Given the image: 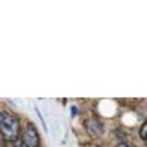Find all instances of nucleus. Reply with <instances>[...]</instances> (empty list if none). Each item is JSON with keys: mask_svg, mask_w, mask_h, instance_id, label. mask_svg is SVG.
I'll use <instances>...</instances> for the list:
<instances>
[{"mask_svg": "<svg viewBox=\"0 0 147 147\" xmlns=\"http://www.w3.org/2000/svg\"><path fill=\"white\" fill-rule=\"evenodd\" d=\"M0 136L4 142H15L20 138V121L18 116L9 110H0Z\"/></svg>", "mask_w": 147, "mask_h": 147, "instance_id": "1", "label": "nucleus"}, {"mask_svg": "<svg viewBox=\"0 0 147 147\" xmlns=\"http://www.w3.org/2000/svg\"><path fill=\"white\" fill-rule=\"evenodd\" d=\"M20 140L24 147H40V136H39V131L33 123H26L24 129L20 131Z\"/></svg>", "mask_w": 147, "mask_h": 147, "instance_id": "2", "label": "nucleus"}, {"mask_svg": "<svg viewBox=\"0 0 147 147\" xmlns=\"http://www.w3.org/2000/svg\"><path fill=\"white\" fill-rule=\"evenodd\" d=\"M76 114H77V107H72V118L76 116Z\"/></svg>", "mask_w": 147, "mask_h": 147, "instance_id": "6", "label": "nucleus"}, {"mask_svg": "<svg viewBox=\"0 0 147 147\" xmlns=\"http://www.w3.org/2000/svg\"><path fill=\"white\" fill-rule=\"evenodd\" d=\"M0 147H4V145H0Z\"/></svg>", "mask_w": 147, "mask_h": 147, "instance_id": "7", "label": "nucleus"}, {"mask_svg": "<svg viewBox=\"0 0 147 147\" xmlns=\"http://www.w3.org/2000/svg\"><path fill=\"white\" fill-rule=\"evenodd\" d=\"M114 147H132V145H131V144H127V142H118V144L114 145Z\"/></svg>", "mask_w": 147, "mask_h": 147, "instance_id": "5", "label": "nucleus"}, {"mask_svg": "<svg viewBox=\"0 0 147 147\" xmlns=\"http://www.w3.org/2000/svg\"><path fill=\"white\" fill-rule=\"evenodd\" d=\"M35 112H37V116L40 118V123H42V127H44V132H48V127H46V121H44L42 114H40V110H39V107H35Z\"/></svg>", "mask_w": 147, "mask_h": 147, "instance_id": "4", "label": "nucleus"}, {"mask_svg": "<svg viewBox=\"0 0 147 147\" xmlns=\"http://www.w3.org/2000/svg\"><path fill=\"white\" fill-rule=\"evenodd\" d=\"M140 138L144 142H147V121L142 123V127H140Z\"/></svg>", "mask_w": 147, "mask_h": 147, "instance_id": "3", "label": "nucleus"}]
</instances>
